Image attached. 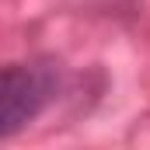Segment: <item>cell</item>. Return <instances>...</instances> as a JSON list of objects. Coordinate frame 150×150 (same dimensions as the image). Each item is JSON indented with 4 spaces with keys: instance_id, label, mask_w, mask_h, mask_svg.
Returning a JSON list of instances; mask_svg holds the SVG:
<instances>
[{
    "instance_id": "1",
    "label": "cell",
    "mask_w": 150,
    "mask_h": 150,
    "mask_svg": "<svg viewBox=\"0 0 150 150\" xmlns=\"http://www.w3.org/2000/svg\"><path fill=\"white\" fill-rule=\"evenodd\" d=\"M63 91V67L56 56H32L7 63L0 77V140L28 129Z\"/></svg>"
}]
</instances>
